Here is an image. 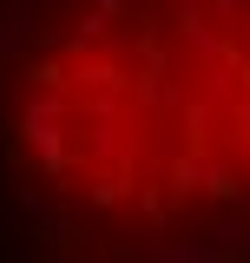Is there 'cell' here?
I'll return each mask as SVG.
<instances>
[{
	"instance_id": "1",
	"label": "cell",
	"mask_w": 250,
	"mask_h": 263,
	"mask_svg": "<svg viewBox=\"0 0 250 263\" xmlns=\"http://www.w3.org/2000/svg\"><path fill=\"white\" fill-rule=\"evenodd\" d=\"M0 132L105 224L185 230L250 204V0H20Z\"/></svg>"
}]
</instances>
